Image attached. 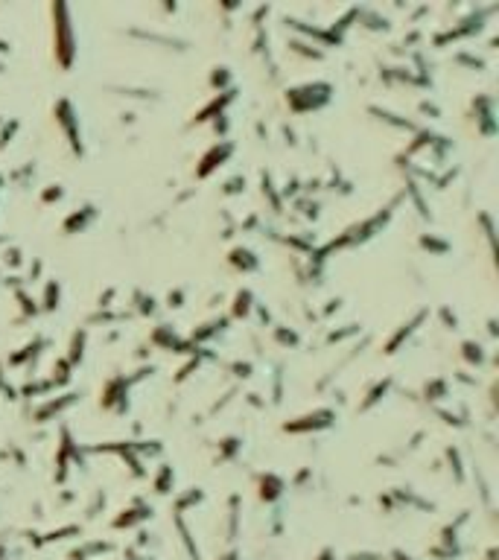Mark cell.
Here are the masks:
<instances>
[{"mask_svg": "<svg viewBox=\"0 0 499 560\" xmlns=\"http://www.w3.org/2000/svg\"><path fill=\"white\" fill-rule=\"evenodd\" d=\"M79 400H82V394L67 391V394H62V397H56V400L41 403V406H36V412H32V423H47V420H53V417L65 415L67 408L76 406Z\"/></svg>", "mask_w": 499, "mask_h": 560, "instance_id": "cell-13", "label": "cell"}, {"mask_svg": "<svg viewBox=\"0 0 499 560\" xmlns=\"http://www.w3.org/2000/svg\"><path fill=\"white\" fill-rule=\"evenodd\" d=\"M149 517H152V508L143 505V499H135L129 508H123V511H120V517L114 520V525H117V528H123V525H135V522L149 520Z\"/></svg>", "mask_w": 499, "mask_h": 560, "instance_id": "cell-19", "label": "cell"}, {"mask_svg": "<svg viewBox=\"0 0 499 560\" xmlns=\"http://www.w3.org/2000/svg\"><path fill=\"white\" fill-rule=\"evenodd\" d=\"M184 295H187V292H184L181 286H178V289H170V292H167V307H170V310H181V307H184Z\"/></svg>", "mask_w": 499, "mask_h": 560, "instance_id": "cell-46", "label": "cell"}, {"mask_svg": "<svg viewBox=\"0 0 499 560\" xmlns=\"http://www.w3.org/2000/svg\"><path fill=\"white\" fill-rule=\"evenodd\" d=\"M50 21H53V58L62 67V73H71L76 65L79 41H76V27H73V12L65 3L50 6Z\"/></svg>", "mask_w": 499, "mask_h": 560, "instance_id": "cell-1", "label": "cell"}, {"mask_svg": "<svg viewBox=\"0 0 499 560\" xmlns=\"http://www.w3.org/2000/svg\"><path fill=\"white\" fill-rule=\"evenodd\" d=\"M452 62H456V65H464V67H470V70H485V58L473 56V53H456V56H452Z\"/></svg>", "mask_w": 499, "mask_h": 560, "instance_id": "cell-42", "label": "cell"}, {"mask_svg": "<svg viewBox=\"0 0 499 560\" xmlns=\"http://www.w3.org/2000/svg\"><path fill=\"white\" fill-rule=\"evenodd\" d=\"M391 388H394V380H391V377H382V380H377V382H371L368 391L362 394V400H359V406H356V412H359V415H368L371 408L386 400Z\"/></svg>", "mask_w": 499, "mask_h": 560, "instance_id": "cell-15", "label": "cell"}, {"mask_svg": "<svg viewBox=\"0 0 499 560\" xmlns=\"http://www.w3.org/2000/svg\"><path fill=\"white\" fill-rule=\"evenodd\" d=\"M41 307L38 310H44V312H56L62 307V283L56 277H50L47 283H44V295H41Z\"/></svg>", "mask_w": 499, "mask_h": 560, "instance_id": "cell-25", "label": "cell"}, {"mask_svg": "<svg viewBox=\"0 0 499 560\" xmlns=\"http://www.w3.org/2000/svg\"><path fill=\"white\" fill-rule=\"evenodd\" d=\"M356 333H362V324H345V330L327 333V338H324V342H327V345H339V342H345V338H351V336H356Z\"/></svg>", "mask_w": 499, "mask_h": 560, "instance_id": "cell-39", "label": "cell"}, {"mask_svg": "<svg viewBox=\"0 0 499 560\" xmlns=\"http://www.w3.org/2000/svg\"><path fill=\"white\" fill-rule=\"evenodd\" d=\"M172 487H176V470H172L170 461H164L155 470V476H152V490H155L158 496H167Z\"/></svg>", "mask_w": 499, "mask_h": 560, "instance_id": "cell-22", "label": "cell"}, {"mask_svg": "<svg viewBox=\"0 0 499 560\" xmlns=\"http://www.w3.org/2000/svg\"><path fill=\"white\" fill-rule=\"evenodd\" d=\"M82 455H85V450L73 441L71 426H62V429H59V450H56V473H53L56 482L65 485V482H67V470H71V461L85 464Z\"/></svg>", "mask_w": 499, "mask_h": 560, "instance_id": "cell-7", "label": "cell"}, {"mask_svg": "<svg viewBox=\"0 0 499 560\" xmlns=\"http://www.w3.org/2000/svg\"><path fill=\"white\" fill-rule=\"evenodd\" d=\"M47 391H53V382L50 380H36V382H27L24 388H21V397L32 400V397H44Z\"/></svg>", "mask_w": 499, "mask_h": 560, "instance_id": "cell-37", "label": "cell"}, {"mask_svg": "<svg viewBox=\"0 0 499 560\" xmlns=\"http://www.w3.org/2000/svg\"><path fill=\"white\" fill-rule=\"evenodd\" d=\"M479 222L485 225V237H487V242L494 245V219H491V213H479Z\"/></svg>", "mask_w": 499, "mask_h": 560, "instance_id": "cell-52", "label": "cell"}, {"mask_svg": "<svg viewBox=\"0 0 499 560\" xmlns=\"http://www.w3.org/2000/svg\"><path fill=\"white\" fill-rule=\"evenodd\" d=\"M53 120L62 128V135L71 146L73 158H85V140H82V126H79V111L71 97H59L53 105Z\"/></svg>", "mask_w": 499, "mask_h": 560, "instance_id": "cell-3", "label": "cell"}, {"mask_svg": "<svg viewBox=\"0 0 499 560\" xmlns=\"http://www.w3.org/2000/svg\"><path fill=\"white\" fill-rule=\"evenodd\" d=\"M225 330H228V318H213V321H207V324H202V327H196V330L190 333V342H193L196 347H202L205 342H211V338L222 336Z\"/></svg>", "mask_w": 499, "mask_h": 560, "instance_id": "cell-18", "label": "cell"}, {"mask_svg": "<svg viewBox=\"0 0 499 560\" xmlns=\"http://www.w3.org/2000/svg\"><path fill=\"white\" fill-rule=\"evenodd\" d=\"M499 6L496 3H491V6H479V9H473L467 18H461L459 23H452L450 30H444V32H435L432 35V44L435 47H447L450 41H461V38H473V35H479L482 30H485V23H487V18L494 15Z\"/></svg>", "mask_w": 499, "mask_h": 560, "instance_id": "cell-4", "label": "cell"}, {"mask_svg": "<svg viewBox=\"0 0 499 560\" xmlns=\"http://www.w3.org/2000/svg\"><path fill=\"white\" fill-rule=\"evenodd\" d=\"M97 219H100V207H97L94 202H85L82 207H76V210H71V213L65 216L62 231H65V237H73V233L88 231Z\"/></svg>", "mask_w": 499, "mask_h": 560, "instance_id": "cell-12", "label": "cell"}, {"mask_svg": "<svg viewBox=\"0 0 499 560\" xmlns=\"http://www.w3.org/2000/svg\"><path fill=\"white\" fill-rule=\"evenodd\" d=\"M417 108H421V114L432 117V120H435V117H441V108H438V102H432V100H421V105H417Z\"/></svg>", "mask_w": 499, "mask_h": 560, "instance_id": "cell-50", "label": "cell"}, {"mask_svg": "<svg viewBox=\"0 0 499 560\" xmlns=\"http://www.w3.org/2000/svg\"><path fill=\"white\" fill-rule=\"evenodd\" d=\"M6 266H12V268H18L21 263H24V251L18 248V245H12V248H6Z\"/></svg>", "mask_w": 499, "mask_h": 560, "instance_id": "cell-49", "label": "cell"}, {"mask_svg": "<svg viewBox=\"0 0 499 560\" xmlns=\"http://www.w3.org/2000/svg\"><path fill=\"white\" fill-rule=\"evenodd\" d=\"M429 315H432V312H429V307H421L417 312H412V318L403 321L397 330H394V333L386 338V345H382V356H394V353H397V350H400L406 342H409V338H412L417 330H421V324H426Z\"/></svg>", "mask_w": 499, "mask_h": 560, "instance_id": "cell-9", "label": "cell"}, {"mask_svg": "<svg viewBox=\"0 0 499 560\" xmlns=\"http://www.w3.org/2000/svg\"><path fill=\"white\" fill-rule=\"evenodd\" d=\"M246 175L242 172H237V175H231V178L225 181V187H222V196H240V193H246Z\"/></svg>", "mask_w": 499, "mask_h": 560, "instance_id": "cell-40", "label": "cell"}, {"mask_svg": "<svg viewBox=\"0 0 499 560\" xmlns=\"http://www.w3.org/2000/svg\"><path fill=\"white\" fill-rule=\"evenodd\" d=\"M18 128H21V123H18V120H9V123L0 126V152H3L9 143H12V137H15Z\"/></svg>", "mask_w": 499, "mask_h": 560, "instance_id": "cell-43", "label": "cell"}, {"mask_svg": "<svg viewBox=\"0 0 499 560\" xmlns=\"http://www.w3.org/2000/svg\"><path fill=\"white\" fill-rule=\"evenodd\" d=\"M73 380V368H71V362H67L65 356L56 362L53 365V377H50V382H53V388H65L67 382Z\"/></svg>", "mask_w": 499, "mask_h": 560, "instance_id": "cell-32", "label": "cell"}, {"mask_svg": "<svg viewBox=\"0 0 499 560\" xmlns=\"http://www.w3.org/2000/svg\"><path fill=\"white\" fill-rule=\"evenodd\" d=\"M289 44H292L289 50L298 53V56H304V58H316V62H321V58H324V50H318L316 44H307V41H298V38H292Z\"/></svg>", "mask_w": 499, "mask_h": 560, "instance_id": "cell-36", "label": "cell"}, {"mask_svg": "<svg viewBox=\"0 0 499 560\" xmlns=\"http://www.w3.org/2000/svg\"><path fill=\"white\" fill-rule=\"evenodd\" d=\"M438 315H441V321H444L447 330H459V315L452 312L450 307H441V310H438Z\"/></svg>", "mask_w": 499, "mask_h": 560, "instance_id": "cell-47", "label": "cell"}, {"mask_svg": "<svg viewBox=\"0 0 499 560\" xmlns=\"http://www.w3.org/2000/svg\"><path fill=\"white\" fill-rule=\"evenodd\" d=\"M237 93H240L237 85L228 88V91H222V93H213V100L207 102L205 108L196 111V114L190 117L187 126H205V123H213V120H219V117H225V114H228V105L237 102Z\"/></svg>", "mask_w": 499, "mask_h": 560, "instance_id": "cell-10", "label": "cell"}, {"mask_svg": "<svg viewBox=\"0 0 499 560\" xmlns=\"http://www.w3.org/2000/svg\"><path fill=\"white\" fill-rule=\"evenodd\" d=\"M41 347H47V338H44V336H36V338H32V342H27L24 347H21V353H12V356H9V359H6V365H12V368H18V365H27L30 356L36 359V356L41 353Z\"/></svg>", "mask_w": 499, "mask_h": 560, "instance_id": "cell-23", "label": "cell"}, {"mask_svg": "<svg viewBox=\"0 0 499 560\" xmlns=\"http://www.w3.org/2000/svg\"><path fill=\"white\" fill-rule=\"evenodd\" d=\"M202 359H205V356H190V359H187V365H184V368H181V371L176 373V382L181 385L184 380H187V377H190V373H193L196 368H199V362H202Z\"/></svg>", "mask_w": 499, "mask_h": 560, "instance_id": "cell-45", "label": "cell"}, {"mask_svg": "<svg viewBox=\"0 0 499 560\" xmlns=\"http://www.w3.org/2000/svg\"><path fill=\"white\" fill-rule=\"evenodd\" d=\"M129 391H132V382L126 373H114V377L106 380L100 391V406L106 412H114V415H126L129 412Z\"/></svg>", "mask_w": 499, "mask_h": 560, "instance_id": "cell-6", "label": "cell"}, {"mask_svg": "<svg viewBox=\"0 0 499 560\" xmlns=\"http://www.w3.org/2000/svg\"><path fill=\"white\" fill-rule=\"evenodd\" d=\"M487 333H491V336L496 338V318H491V321H487Z\"/></svg>", "mask_w": 499, "mask_h": 560, "instance_id": "cell-55", "label": "cell"}, {"mask_svg": "<svg viewBox=\"0 0 499 560\" xmlns=\"http://www.w3.org/2000/svg\"><path fill=\"white\" fill-rule=\"evenodd\" d=\"M228 263L242 275H254V272H260V266H263L257 251L248 248V245H234V248L228 251Z\"/></svg>", "mask_w": 499, "mask_h": 560, "instance_id": "cell-14", "label": "cell"}, {"mask_svg": "<svg viewBox=\"0 0 499 560\" xmlns=\"http://www.w3.org/2000/svg\"><path fill=\"white\" fill-rule=\"evenodd\" d=\"M242 447H246V441H242L240 435H228V438H222V443H219L216 461H234L237 455L242 452Z\"/></svg>", "mask_w": 499, "mask_h": 560, "instance_id": "cell-29", "label": "cell"}, {"mask_svg": "<svg viewBox=\"0 0 499 560\" xmlns=\"http://www.w3.org/2000/svg\"><path fill=\"white\" fill-rule=\"evenodd\" d=\"M283 490H286V478L283 476H277V473H260L257 476V496L263 502H277L283 496Z\"/></svg>", "mask_w": 499, "mask_h": 560, "instance_id": "cell-16", "label": "cell"}, {"mask_svg": "<svg viewBox=\"0 0 499 560\" xmlns=\"http://www.w3.org/2000/svg\"><path fill=\"white\" fill-rule=\"evenodd\" d=\"M41 272H44V263H41L38 257H36V260H32V266H30V280H38V277H41Z\"/></svg>", "mask_w": 499, "mask_h": 560, "instance_id": "cell-53", "label": "cell"}, {"mask_svg": "<svg viewBox=\"0 0 499 560\" xmlns=\"http://www.w3.org/2000/svg\"><path fill=\"white\" fill-rule=\"evenodd\" d=\"M62 198H65V187H62V184H50V187H47V190H44V193H41V202H44V205L62 202Z\"/></svg>", "mask_w": 499, "mask_h": 560, "instance_id": "cell-44", "label": "cell"}, {"mask_svg": "<svg viewBox=\"0 0 499 560\" xmlns=\"http://www.w3.org/2000/svg\"><path fill=\"white\" fill-rule=\"evenodd\" d=\"M234 152H237V143L234 140H228V137L216 140L213 146H207L205 155L199 158V163H196V181H207L219 167H225V163L234 158Z\"/></svg>", "mask_w": 499, "mask_h": 560, "instance_id": "cell-8", "label": "cell"}, {"mask_svg": "<svg viewBox=\"0 0 499 560\" xmlns=\"http://www.w3.org/2000/svg\"><path fill=\"white\" fill-rule=\"evenodd\" d=\"M281 400H283V365L277 362L275 373H272V403L281 406Z\"/></svg>", "mask_w": 499, "mask_h": 560, "instance_id": "cell-38", "label": "cell"}, {"mask_svg": "<svg viewBox=\"0 0 499 560\" xmlns=\"http://www.w3.org/2000/svg\"><path fill=\"white\" fill-rule=\"evenodd\" d=\"M260 187H263V196H269V205H272V210L275 213H281V207H283V198H281V193L275 190V181H272V172H260Z\"/></svg>", "mask_w": 499, "mask_h": 560, "instance_id": "cell-31", "label": "cell"}, {"mask_svg": "<svg viewBox=\"0 0 499 560\" xmlns=\"http://www.w3.org/2000/svg\"><path fill=\"white\" fill-rule=\"evenodd\" d=\"M114 295H117V289H114V286H108V289H106V292H102V295L97 298V307H100V310H108V307H111V298H114Z\"/></svg>", "mask_w": 499, "mask_h": 560, "instance_id": "cell-51", "label": "cell"}, {"mask_svg": "<svg viewBox=\"0 0 499 560\" xmlns=\"http://www.w3.org/2000/svg\"><path fill=\"white\" fill-rule=\"evenodd\" d=\"M459 350H461V359L467 362L470 368H482L487 362V350H485L482 342H476V338H464V342L459 345Z\"/></svg>", "mask_w": 499, "mask_h": 560, "instance_id": "cell-20", "label": "cell"}, {"mask_svg": "<svg viewBox=\"0 0 499 560\" xmlns=\"http://www.w3.org/2000/svg\"><path fill=\"white\" fill-rule=\"evenodd\" d=\"M246 400H248L251 406H266V403L260 400V394H248V397H246Z\"/></svg>", "mask_w": 499, "mask_h": 560, "instance_id": "cell-54", "label": "cell"}, {"mask_svg": "<svg viewBox=\"0 0 499 560\" xmlns=\"http://www.w3.org/2000/svg\"><path fill=\"white\" fill-rule=\"evenodd\" d=\"M272 338H275V345H281V347H301V333L292 330V327L275 324L272 327Z\"/></svg>", "mask_w": 499, "mask_h": 560, "instance_id": "cell-30", "label": "cell"}, {"mask_svg": "<svg viewBox=\"0 0 499 560\" xmlns=\"http://www.w3.org/2000/svg\"><path fill=\"white\" fill-rule=\"evenodd\" d=\"M336 420H339V412H336L333 406H318V408H312V412H304V415H298L292 420H286L281 429L286 432V435H310V432L333 429Z\"/></svg>", "mask_w": 499, "mask_h": 560, "instance_id": "cell-5", "label": "cell"}, {"mask_svg": "<svg viewBox=\"0 0 499 560\" xmlns=\"http://www.w3.org/2000/svg\"><path fill=\"white\" fill-rule=\"evenodd\" d=\"M205 499V490L202 487H187L184 493L176 499V511L181 513V511H187L190 505H199V502Z\"/></svg>", "mask_w": 499, "mask_h": 560, "instance_id": "cell-35", "label": "cell"}, {"mask_svg": "<svg viewBox=\"0 0 499 560\" xmlns=\"http://www.w3.org/2000/svg\"><path fill=\"white\" fill-rule=\"evenodd\" d=\"M447 461H450V473H452V478H456L459 485H464L467 482V476H464V464H461V450L459 447H447Z\"/></svg>", "mask_w": 499, "mask_h": 560, "instance_id": "cell-33", "label": "cell"}, {"mask_svg": "<svg viewBox=\"0 0 499 560\" xmlns=\"http://www.w3.org/2000/svg\"><path fill=\"white\" fill-rule=\"evenodd\" d=\"M207 85H211L216 93L234 88V73H231V67H228V65H216V67L211 70V79H207Z\"/></svg>", "mask_w": 499, "mask_h": 560, "instance_id": "cell-28", "label": "cell"}, {"mask_svg": "<svg viewBox=\"0 0 499 560\" xmlns=\"http://www.w3.org/2000/svg\"><path fill=\"white\" fill-rule=\"evenodd\" d=\"M336 97L333 82L327 79H312V82H301V85H292L283 91V100L289 105L292 114H310V111H321L327 108Z\"/></svg>", "mask_w": 499, "mask_h": 560, "instance_id": "cell-2", "label": "cell"}, {"mask_svg": "<svg viewBox=\"0 0 499 560\" xmlns=\"http://www.w3.org/2000/svg\"><path fill=\"white\" fill-rule=\"evenodd\" d=\"M0 280H3V277H0Z\"/></svg>", "mask_w": 499, "mask_h": 560, "instance_id": "cell-56", "label": "cell"}, {"mask_svg": "<svg viewBox=\"0 0 499 560\" xmlns=\"http://www.w3.org/2000/svg\"><path fill=\"white\" fill-rule=\"evenodd\" d=\"M85 347H88V330L85 327H79V330L71 336V347H67V362H71V368H79L85 359Z\"/></svg>", "mask_w": 499, "mask_h": 560, "instance_id": "cell-21", "label": "cell"}, {"mask_svg": "<svg viewBox=\"0 0 499 560\" xmlns=\"http://www.w3.org/2000/svg\"><path fill=\"white\" fill-rule=\"evenodd\" d=\"M15 298L21 301V312H24V315H38V301L32 298L27 289H18V292H15Z\"/></svg>", "mask_w": 499, "mask_h": 560, "instance_id": "cell-41", "label": "cell"}, {"mask_svg": "<svg viewBox=\"0 0 499 560\" xmlns=\"http://www.w3.org/2000/svg\"><path fill=\"white\" fill-rule=\"evenodd\" d=\"M417 245H421V251H429L432 257H444V254L452 251L450 240L438 237V233H421V237H417Z\"/></svg>", "mask_w": 499, "mask_h": 560, "instance_id": "cell-26", "label": "cell"}, {"mask_svg": "<svg viewBox=\"0 0 499 560\" xmlns=\"http://www.w3.org/2000/svg\"><path fill=\"white\" fill-rule=\"evenodd\" d=\"M228 368H231V373H234L237 380H248L251 371H254L251 362H234V365H228Z\"/></svg>", "mask_w": 499, "mask_h": 560, "instance_id": "cell-48", "label": "cell"}, {"mask_svg": "<svg viewBox=\"0 0 499 560\" xmlns=\"http://www.w3.org/2000/svg\"><path fill=\"white\" fill-rule=\"evenodd\" d=\"M135 307H137V315H155L158 312V298L155 295H146L143 289H135Z\"/></svg>", "mask_w": 499, "mask_h": 560, "instance_id": "cell-34", "label": "cell"}, {"mask_svg": "<svg viewBox=\"0 0 499 560\" xmlns=\"http://www.w3.org/2000/svg\"><path fill=\"white\" fill-rule=\"evenodd\" d=\"M447 397H450V380L447 377H432L423 385V400L426 403H438V400H447Z\"/></svg>", "mask_w": 499, "mask_h": 560, "instance_id": "cell-27", "label": "cell"}, {"mask_svg": "<svg viewBox=\"0 0 499 560\" xmlns=\"http://www.w3.org/2000/svg\"><path fill=\"white\" fill-rule=\"evenodd\" d=\"M356 23H362V27L371 30V32H388L391 30V21L386 15H380V12H374V9H365V6H359Z\"/></svg>", "mask_w": 499, "mask_h": 560, "instance_id": "cell-24", "label": "cell"}, {"mask_svg": "<svg viewBox=\"0 0 499 560\" xmlns=\"http://www.w3.org/2000/svg\"><path fill=\"white\" fill-rule=\"evenodd\" d=\"M254 307H257L254 292L248 286H242V289L234 292V298H231V318H248V315L254 312Z\"/></svg>", "mask_w": 499, "mask_h": 560, "instance_id": "cell-17", "label": "cell"}, {"mask_svg": "<svg viewBox=\"0 0 499 560\" xmlns=\"http://www.w3.org/2000/svg\"><path fill=\"white\" fill-rule=\"evenodd\" d=\"M473 120H476V132L485 137L496 135V100L491 93H479L473 97Z\"/></svg>", "mask_w": 499, "mask_h": 560, "instance_id": "cell-11", "label": "cell"}]
</instances>
